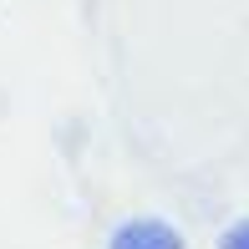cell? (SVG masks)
<instances>
[{"label": "cell", "mask_w": 249, "mask_h": 249, "mask_svg": "<svg viewBox=\"0 0 249 249\" xmlns=\"http://www.w3.org/2000/svg\"><path fill=\"white\" fill-rule=\"evenodd\" d=\"M107 249H183V239H178V229L163 224V219H127L107 239Z\"/></svg>", "instance_id": "obj_1"}, {"label": "cell", "mask_w": 249, "mask_h": 249, "mask_svg": "<svg viewBox=\"0 0 249 249\" xmlns=\"http://www.w3.org/2000/svg\"><path fill=\"white\" fill-rule=\"evenodd\" d=\"M219 249H249V219L229 224V229H224V239H219Z\"/></svg>", "instance_id": "obj_2"}]
</instances>
